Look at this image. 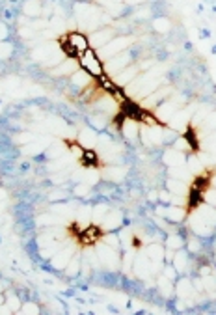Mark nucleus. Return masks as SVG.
I'll return each mask as SVG.
<instances>
[{
  "instance_id": "38",
  "label": "nucleus",
  "mask_w": 216,
  "mask_h": 315,
  "mask_svg": "<svg viewBox=\"0 0 216 315\" xmlns=\"http://www.w3.org/2000/svg\"><path fill=\"white\" fill-rule=\"evenodd\" d=\"M188 250L194 254L199 250V241L197 239H188Z\"/></svg>"
},
{
  "instance_id": "26",
  "label": "nucleus",
  "mask_w": 216,
  "mask_h": 315,
  "mask_svg": "<svg viewBox=\"0 0 216 315\" xmlns=\"http://www.w3.org/2000/svg\"><path fill=\"white\" fill-rule=\"evenodd\" d=\"M183 244H185V241H183V237H179V235H168V239H166V248H172V250H181L183 248Z\"/></svg>"
},
{
  "instance_id": "19",
  "label": "nucleus",
  "mask_w": 216,
  "mask_h": 315,
  "mask_svg": "<svg viewBox=\"0 0 216 315\" xmlns=\"http://www.w3.org/2000/svg\"><path fill=\"white\" fill-rule=\"evenodd\" d=\"M145 256L151 259V263L153 265H160V263L164 261V248L160 246V244H151L149 248H147V252H145Z\"/></svg>"
},
{
  "instance_id": "47",
  "label": "nucleus",
  "mask_w": 216,
  "mask_h": 315,
  "mask_svg": "<svg viewBox=\"0 0 216 315\" xmlns=\"http://www.w3.org/2000/svg\"><path fill=\"white\" fill-rule=\"evenodd\" d=\"M0 289H2V287H0Z\"/></svg>"
},
{
  "instance_id": "36",
  "label": "nucleus",
  "mask_w": 216,
  "mask_h": 315,
  "mask_svg": "<svg viewBox=\"0 0 216 315\" xmlns=\"http://www.w3.org/2000/svg\"><path fill=\"white\" fill-rule=\"evenodd\" d=\"M90 192V185H82V183H79V187L75 189V194L77 196H86Z\"/></svg>"
},
{
  "instance_id": "4",
  "label": "nucleus",
  "mask_w": 216,
  "mask_h": 315,
  "mask_svg": "<svg viewBox=\"0 0 216 315\" xmlns=\"http://www.w3.org/2000/svg\"><path fill=\"white\" fill-rule=\"evenodd\" d=\"M134 38L133 36H123V38H114L112 41H108L104 47H101L99 49V53L97 54H103V56H108V58H112V56H116V54L123 53V51H127L131 45H133Z\"/></svg>"
},
{
  "instance_id": "3",
  "label": "nucleus",
  "mask_w": 216,
  "mask_h": 315,
  "mask_svg": "<svg viewBox=\"0 0 216 315\" xmlns=\"http://www.w3.org/2000/svg\"><path fill=\"white\" fill-rule=\"evenodd\" d=\"M79 58V65L82 67L86 73L93 77V79H99V77H103L106 71H104V65L101 62V58H99V54L95 49H88V51H84L80 56H77Z\"/></svg>"
},
{
  "instance_id": "35",
  "label": "nucleus",
  "mask_w": 216,
  "mask_h": 315,
  "mask_svg": "<svg viewBox=\"0 0 216 315\" xmlns=\"http://www.w3.org/2000/svg\"><path fill=\"white\" fill-rule=\"evenodd\" d=\"M106 213H108L106 207H104V205H99V207H95V211H93V218L101 222L104 218V215H106Z\"/></svg>"
},
{
  "instance_id": "40",
  "label": "nucleus",
  "mask_w": 216,
  "mask_h": 315,
  "mask_svg": "<svg viewBox=\"0 0 216 315\" xmlns=\"http://www.w3.org/2000/svg\"><path fill=\"white\" fill-rule=\"evenodd\" d=\"M106 244H108V246H112V248H118V244H119V242H118V237H116V235H108V237H106Z\"/></svg>"
},
{
  "instance_id": "43",
  "label": "nucleus",
  "mask_w": 216,
  "mask_h": 315,
  "mask_svg": "<svg viewBox=\"0 0 216 315\" xmlns=\"http://www.w3.org/2000/svg\"><path fill=\"white\" fill-rule=\"evenodd\" d=\"M22 312H24V314H38L39 310H38V306H34V304H24Z\"/></svg>"
},
{
  "instance_id": "44",
  "label": "nucleus",
  "mask_w": 216,
  "mask_h": 315,
  "mask_svg": "<svg viewBox=\"0 0 216 315\" xmlns=\"http://www.w3.org/2000/svg\"><path fill=\"white\" fill-rule=\"evenodd\" d=\"M8 304L11 306V310H19V302H17V298H15V296H10Z\"/></svg>"
},
{
  "instance_id": "42",
  "label": "nucleus",
  "mask_w": 216,
  "mask_h": 315,
  "mask_svg": "<svg viewBox=\"0 0 216 315\" xmlns=\"http://www.w3.org/2000/svg\"><path fill=\"white\" fill-rule=\"evenodd\" d=\"M6 38H8V26L4 22H0V43L4 41Z\"/></svg>"
},
{
  "instance_id": "9",
  "label": "nucleus",
  "mask_w": 216,
  "mask_h": 315,
  "mask_svg": "<svg viewBox=\"0 0 216 315\" xmlns=\"http://www.w3.org/2000/svg\"><path fill=\"white\" fill-rule=\"evenodd\" d=\"M177 110H179V105H177L175 101H172V99H166V101H162L160 105L155 108V116H157L160 121H168Z\"/></svg>"
},
{
  "instance_id": "37",
  "label": "nucleus",
  "mask_w": 216,
  "mask_h": 315,
  "mask_svg": "<svg viewBox=\"0 0 216 315\" xmlns=\"http://www.w3.org/2000/svg\"><path fill=\"white\" fill-rule=\"evenodd\" d=\"M188 164H190V166H188L190 172H199V170H201V162H199L196 157L190 158V160H188Z\"/></svg>"
},
{
  "instance_id": "45",
  "label": "nucleus",
  "mask_w": 216,
  "mask_h": 315,
  "mask_svg": "<svg viewBox=\"0 0 216 315\" xmlns=\"http://www.w3.org/2000/svg\"><path fill=\"white\" fill-rule=\"evenodd\" d=\"M2 196H4V192H2V190H0V198H2Z\"/></svg>"
},
{
  "instance_id": "41",
  "label": "nucleus",
  "mask_w": 216,
  "mask_h": 315,
  "mask_svg": "<svg viewBox=\"0 0 216 315\" xmlns=\"http://www.w3.org/2000/svg\"><path fill=\"white\" fill-rule=\"evenodd\" d=\"M175 273H177V271H175V267H174V265H170V267H164V276H168L170 280H174Z\"/></svg>"
},
{
  "instance_id": "20",
  "label": "nucleus",
  "mask_w": 216,
  "mask_h": 315,
  "mask_svg": "<svg viewBox=\"0 0 216 315\" xmlns=\"http://www.w3.org/2000/svg\"><path fill=\"white\" fill-rule=\"evenodd\" d=\"M71 82L75 86H79L80 90H84V88H88V86L93 82V77H90L84 69L82 71H75V73L71 75Z\"/></svg>"
},
{
  "instance_id": "28",
  "label": "nucleus",
  "mask_w": 216,
  "mask_h": 315,
  "mask_svg": "<svg viewBox=\"0 0 216 315\" xmlns=\"http://www.w3.org/2000/svg\"><path fill=\"white\" fill-rule=\"evenodd\" d=\"M158 289H160V293L164 295V296H170V295L174 293V285H172V280H170L168 276H162V278L158 280Z\"/></svg>"
},
{
  "instance_id": "46",
  "label": "nucleus",
  "mask_w": 216,
  "mask_h": 315,
  "mask_svg": "<svg viewBox=\"0 0 216 315\" xmlns=\"http://www.w3.org/2000/svg\"><path fill=\"white\" fill-rule=\"evenodd\" d=\"M79 2H90V0H79Z\"/></svg>"
},
{
  "instance_id": "8",
  "label": "nucleus",
  "mask_w": 216,
  "mask_h": 315,
  "mask_svg": "<svg viewBox=\"0 0 216 315\" xmlns=\"http://www.w3.org/2000/svg\"><path fill=\"white\" fill-rule=\"evenodd\" d=\"M172 94V88H160V90H155L151 94L144 97V108H157L162 101H166Z\"/></svg>"
},
{
  "instance_id": "24",
  "label": "nucleus",
  "mask_w": 216,
  "mask_h": 315,
  "mask_svg": "<svg viewBox=\"0 0 216 315\" xmlns=\"http://www.w3.org/2000/svg\"><path fill=\"white\" fill-rule=\"evenodd\" d=\"M80 237L84 242H95L99 239V226H86Z\"/></svg>"
},
{
  "instance_id": "22",
  "label": "nucleus",
  "mask_w": 216,
  "mask_h": 315,
  "mask_svg": "<svg viewBox=\"0 0 216 315\" xmlns=\"http://www.w3.org/2000/svg\"><path fill=\"white\" fill-rule=\"evenodd\" d=\"M172 263H174L177 273H185L186 269H188V256H186L185 252H179V250H177V254L174 256Z\"/></svg>"
},
{
  "instance_id": "34",
  "label": "nucleus",
  "mask_w": 216,
  "mask_h": 315,
  "mask_svg": "<svg viewBox=\"0 0 216 315\" xmlns=\"http://www.w3.org/2000/svg\"><path fill=\"white\" fill-rule=\"evenodd\" d=\"M203 200H205L209 205H216V190L207 187L205 192H203Z\"/></svg>"
},
{
  "instance_id": "33",
  "label": "nucleus",
  "mask_w": 216,
  "mask_h": 315,
  "mask_svg": "<svg viewBox=\"0 0 216 315\" xmlns=\"http://www.w3.org/2000/svg\"><path fill=\"white\" fill-rule=\"evenodd\" d=\"M155 30L160 32V34H164V32L170 30V22H168V19H157V21L153 22Z\"/></svg>"
},
{
  "instance_id": "2",
  "label": "nucleus",
  "mask_w": 216,
  "mask_h": 315,
  "mask_svg": "<svg viewBox=\"0 0 216 315\" xmlns=\"http://www.w3.org/2000/svg\"><path fill=\"white\" fill-rule=\"evenodd\" d=\"M90 49V39L84 32H69L65 38H63V45H62V51L69 56H80L84 51Z\"/></svg>"
},
{
  "instance_id": "39",
  "label": "nucleus",
  "mask_w": 216,
  "mask_h": 315,
  "mask_svg": "<svg viewBox=\"0 0 216 315\" xmlns=\"http://www.w3.org/2000/svg\"><path fill=\"white\" fill-rule=\"evenodd\" d=\"M32 140H36V137H32V135H28V133L19 135V138H17V142H19V144H26V142H32Z\"/></svg>"
},
{
  "instance_id": "30",
  "label": "nucleus",
  "mask_w": 216,
  "mask_h": 315,
  "mask_svg": "<svg viewBox=\"0 0 216 315\" xmlns=\"http://www.w3.org/2000/svg\"><path fill=\"white\" fill-rule=\"evenodd\" d=\"M79 269H80V256H73V259L65 267V271H67L69 276H75V274L79 273Z\"/></svg>"
},
{
  "instance_id": "29",
  "label": "nucleus",
  "mask_w": 216,
  "mask_h": 315,
  "mask_svg": "<svg viewBox=\"0 0 216 315\" xmlns=\"http://www.w3.org/2000/svg\"><path fill=\"white\" fill-rule=\"evenodd\" d=\"M106 121H108V116H106V114L93 116L92 119H90V123H92L93 129H99V131H101V129H104V127L108 125Z\"/></svg>"
},
{
  "instance_id": "23",
  "label": "nucleus",
  "mask_w": 216,
  "mask_h": 315,
  "mask_svg": "<svg viewBox=\"0 0 216 315\" xmlns=\"http://www.w3.org/2000/svg\"><path fill=\"white\" fill-rule=\"evenodd\" d=\"M95 140H97V135H95V131L93 129H82V133H80V137H79V142L86 147H92L95 144Z\"/></svg>"
},
{
  "instance_id": "15",
  "label": "nucleus",
  "mask_w": 216,
  "mask_h": 315,
  "mask_svg": "<svg viewBox=\"0 0 216 315\" xmlns=\"http://www.w3.org/2000/svg\"><path fill=\"white\" fill-rule=\"evenodd\" d=\"M160 215H164L168 222H183L185 218V209L179 205H168V209H158Z\"/></svg>"
},
{
  "instance_id": "17",
  "label": "nucleus",
  "mask_w": 216,
  "mask_h": 315,
  "mask_svg": "<svg viewBox=\"0 0 216 315\" xmlns=\"http://www.w3.org/2000/svg\"><path fill=\"white\" fill-rule=\"evenodd\" d=\"M77 71V62H73L71 58H67V60H62V62L58 63L54 69H52V75H56V77H71L73 73Z\"/></svg>"
},
{
  "instance_id": "32",
  "label": "nucleus",
  "mask_w": 216,
  "mask_h": 315,
  "mask_svg": "<svg viewBox=\"0 0 216 315\" xmlns=\"http://www.w3.org/2000/svg\"><path fill=\"white\" fill-rule=\"evenodd\" d=\"M190 291H192V285H190V282H188L186 278L179 280V284H177V293L181 295V296H188V295H190Z\"/></svg>"
},
{
  "instance_id": "11",
  "label": "nucleus",
  "mask_w": 216,
  "mask_h": 315,
  "mask_svg": "<svg viewBox=\"0 0 216 315\" xmlns=\"http://www.w3.org/2000/svg\"><path fill=\"white\" fill-rule=\"evenodd\" d=\"M116 38V30L114 28H101V30L92 32V43L93 49H101L108 41H112Z\"/></svg>"
},
{
  "instance_id": "13",
  "label": "nucleus",
  "mask_w": 216,
  "mask_h": 315,
  "mask_svg": "<svg viewBox=\"0 0 216 315\" xmlns=\"http://www.w3.org/2000/svg\"><path fill=\"white\" fill-rule=\"evenodd\" d=\"M73 256H75V252H73L71 246H65V248H60L58 252L52 256V265L56 267V269H60V271H63L67 265H69V261L73 259Z\"/></svg>"
},
{
  "instance_id": "1",
  "label": "nucleus",
  "mask_w": 216,
  "mask_h": 315,
  "mask_svg": "<svg viewBox=\"0 0 216 315\" xmlns=\"http://www.w3.org/2000/svg\"><path fill=\"white\" fill-rule=\"evenodd\" d=\"M216 226V209L213 205H205V207H197L190 220V228L199 237L211 235Z\"/></svg>"
},
{
  "instance_id": "14",
  "label": "nucleus",
  "mask_w": 216,
  "mask_h": 315,
  "mask_svg": "<svg viewBox=\"0 0 216 315\" xmlns=\"http://www.w3.org/2000/svg\"><path fill=\"white\" fill-rule=\"evenodd\" d=\"M170 129H174V131H183L186 129V125L190 123V110L186 108V110H177L172 118H170Z\"/></svg>"
},
{
  "instance_id": "7",
  "label": "nucleus",
  "mask_w": 216,
  "mask_h": 315,
  "mask_svg": "<svg viewBox=\"0 0 216 315\" xmlns=\"http://www.w3.org/2000/svg\"><path fill=\"white\" fill-rule=\"evenodd\" d=\"M138 73H140V65L131 63L125 69H121V71H118V73L114 75V82L118 86H129L138 77Z\"/></svg>"
},
{
  "instance_id": "25",
  "label": "nucleus",
  "mask_w": 216,
  "mask_h": 315,
  "mask_svg": "<svg viewBox=\"0 0 216 315\" xmlns=\"http://www.w3.org/2000/svg\"><path fill=\"white\" fill-rule=\"evenodd\" d=\"M24 13H26L28 17H38V15L41 13L39 2H38V0H28V2L24 4Z\"/></svg>"
},
{
  "instance_id": "16",
  "label": "nucleus",
  "mask_w": 216,
  "mask_h": 315,
  "mask_svg": "<svg viewBox=\"0 0 216 315\" xmlns=\"http://www.w3.org/2000/svg\"><path fill=\"white\" fill-rule=\"evenodd\" d=\"M104 230L112 231V230H118L119 226H121V213L119 211H108L106 215H104V218L101 220Z\"/></svg>"
},
{
  "instance_id": "5",
  "label": "nucleus",
  "mask_w": 216,
  "mask_h": 315,
  "mask_svg": "<svg viewBox=\"0 0 216 315\" xmlns=\"http://www.w3.org/2000/svg\"><path fill=\"white\" fill-rule=\"evenodd\" d=\"M97 257H99V263L103 267H108V269H118V265L121 261L119 256L116 254V250H114L112 246H108V244L97 248Z\"/></svg>"
},
{
  "instance_id": "21",
  "label": "nucleus",
  "mask_w": 216,
  "mask_h": 315,
  "mask_svg": "<svg viewBox=\"0 0 216 315\" xmlns=\"http://www.w3.org/2000/svg\"><path fill=\"white\" fill-rule=\"evenodd\" d=\"M168 192H172L174 196H183V192H186V183L183 179H170L168 181Z\"/></svg>"
},
{
  "instance_id": "10",
  "label": "nucleus",
  "mask_w": 216,
  "mask_h": 315,
  "mask_svg": "<svg viewBox=\"0 0 216 315\" xmlns=\"http://www.w3.org/2000/svg\"><path fill=\"white\" fill-rule=\"evenodd\" d=\"M153 269H157V265H153L147 256H140L134 259V273L138 278H147L151 273H155Z\"/></svg>"
},
{
  "instance_id": "12",
  "label": "nucleus",
  "mask_w": 216,
  "mask_h": 315,
  "mask_svg": "<svg viewBox=\"0 0 216 315\" xmlns=\"http://www.w3.org/2000/svg\"><path fill=\"white\" fill-rule=\"evenodd\" d=\"M142 140L145 146H158L164 142V135L158 127H145L142 131Z\"/></svg>"
},
{
  "instance_id": "18",
  "label": "nucleus",
  "mask_w": 216,
  "mask_h": 315,
  "mask_svg": "<svg viewBox=\"0 0 216 315\" xmlns=\"http://www.w3.org/2000/svg\"><path fill=\"white\" fill-rule=\"evenodd\" d=\"M164 162L170 166V168H174V166H183V164H185V155H183V151H179V149H172V151H168L164 155Z\"/></svg>"
},
{
  "instance_id": "27",
  "label": "nucleus",
  "mask_w": 216,
  "mask_h": 315,
  "mask_svg": "<svg viewBox=\"0 0 216 315\" xmlns=\"http://www.w3.org/2000/svg\"><path fill=\"white\" fill-rule=\"evenodd\" d=\"M80 160H82L84 166H97V153L92 149H84Z\"/></svg>"
},
{
  "instance_id": "31",
  "label": "nucleus",
  "mask_w": 216,
  "mask_h": 315,
  "mask_svg": "<svg viewBox=\"0 0 216 315\" xmlns=\"http://www.w3.org/2000/svg\"><path fill=\"white\" fill-rule=\"evenodd\" d=\"M104 176L108 179H112V181H119V179L125 176V170L123 168H116V166H112V168H108L106 172H104Z\"/></svg>"
},
{
  "instance_id": "6",
  "label": "nucleus",
  "mask_w": 216,
  "mask_h": 315,
  "mask_svg": "<svg viewBox=\"0 0 216 315\" xmlns=\"http://www.w3.org/2000/svg\"><path fill=\"white\" fill-rule=\"evenodd\" d=\"M133 63V56H131V53H129V49L127 51H123V53L116 54V56H112V58H108V65L104 67V71H110V73H118V71H121V69H125L127 65H131Z\"/></svg>"
}]
</instances>
